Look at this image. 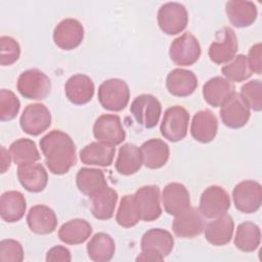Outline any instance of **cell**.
Returning <instances> with one entry per match:
<instances>
[{
  "instance_id": "obj_1",
  "label": "cell",
  "mask_w": 262,
  "mask_h": 262,
  "mask_svg": "<svg viewBox=\"0 0 262 262\" xmlns=\"http://www.w3.org/2000/svg\"><path fill=\"white\" fill-rule=\"evenodd\" d=\"M41 151L45 164L54 175H63L76 164V145L67 133L52 130L40 139Z\"/></svg>"
},
{
  "instance_id": "obj_2",
  "label": "cell",
  "mask_w": 262,
  "mask_h": 262,
  "mask_svg": "<svg viewBox=\"0 0 262 262\" xmlns=\"http://www.w3.org/2000/svg\"><path fill=\"white\" fill-rule=\"evenodd\" d=\"M100 105L107 111L120 112L124 110L130 98V90L127 83L122 79H108L102 82L97 93Z\"/></svg>"
},
{
  "instance_id": "obj_3",
  "label": "cell",
  "mask_w": 262,
  "mask_h": 262,
  "mask_svg": "<svg viewBox=\"0 0 262 262\" xmlns=\"http://www.w3.org/2000/svg\"><path fill=\"white\" fill-rule=\"evenodd\" d=\"M16 88L25 98L42 100L50 93L51 81L42 71L38 69H30L18 76Z\"/></svg>"
},
{
  "instance_id": "obj_4",
  "label": "cell",
  "mask_w": 262,
  "mask_h": 262,
  "mask_svg": "<svg viewBox=\"0 0 262 262\" xmlns=\"http://www.w3.org/2000/svg\"><path fill=\"white\" fill-rule=\"evenodd\" d=\"M188 123L189 114L183 106H170L164 113L160 126L161 134L171 142L180 141L187 134Z\"/></svg>"
},
{
  "instance_id": "obj_5",
  "label": "cell",
  "mask_w": 262,
  "mask_h": 262,
  "mask_svg": "<svg viewBox=\"0 0 262 262\" xmlns=\"http://www.w3.org/2000/svg\"><path fill=\"white\" fill-rule=\"evenodd\" d=\"M157 19L163 33L170 36L177 35L186 28L188 24V12L181 3L167 2L159 8Z\"/></svg>"
},
{
  "instance_id": "obj_6",
  "label": "cell",
  "mask_w": 262,
  "mask_h": 262,
  "mask_svg": "<svg viewBox=\"0 0 262 262\" xmlns=\"http://www.w3.org/2000/svg\"><path fill=\"white\" fill-rule=\"evenodd\" d=\"M202 50L198 39L191 33H184L174 39L169 48L171 60L180 67H188L195 63Z\"/></svg>"
},
{
  "instance_id": "obj_7",
  "label": "cell",
  "mask_w": 262,
  "mask_h": 262,
  "mask_svg": "<svg viewBox=\"0 0 262 262\" xmlns=\"http://www.w3.org/2000/svg\"><path fill=\"white\" fill-rule=\"evenodd\" d=\"M130 113L139 125L146 129H151L159 123L162 105L156 96L141 94L136 96L131 102Z\"/></svg>"
},
{
  "instance_id": "obj_8",
  "label": "cell",
  "mask_w": 262,
  "mask_h": 262,
  "mask_svg": "<svg viewBox=\"0 0 262 262\" xmlns=\"http://www.w3.org/2000/svg\"><path fill=\"white\" fill-rule=\"evenodd\" d=\"M235 209L245 214L257 212L262 204V186L254 180H244L232 190Z\"/></svg>"
},
{
  "instance_id": "obj_9",
  "label": "cell",
  "mask_w": 262,
  "mask_h": 262,
  "mask_svg": "<svg viewBox=\"0 0 262 262\" xmlns=\"http://www.w3.org/2000/svg\"><path fill=\"white\" fill-rule=\"evenodd\" d=\"M237 38L229 27H223L216 32L215 39L209 47V57L216 64L229 62L237 52Z\"/></svg>"
},
{
  "instance_id": "obj_10",
  "label": "cell",
  "mask_w": 262,
  "mask_h": 262,
  "mask_svg": "<svg viewBox=\"0 0 262 262\" xmlns=\"http://www.w3.org/2000/svg\"><path fill=\"white\" fill-rule=\"evenodd\" d=\"M93 136L97 141L116 146L125 140L126 132L119 116L103 114L96 119L93 125Z\"/></svg>"
},
{
  "instance_id": "obj_11",
  "label": "cell",
  "mask_w": 262,
  "mask_h": 262,
  "mask_svg": "<svg viewBox=\"0 0 262 262\" xmlns=\"http://www.w3.org/2000/svg\"><path fill=\"white\" fill-rule=\"evenodd\" d=\"M228 192L219 185L208 186L201 194L199 210L208 219H213L225 214L230 208Z\"/></svg>"
},
{
  "instance_id": "obj_12",
  "label": "cell",
  "mask_w": 262,
  "mask_h": 262,
  "mask_svg": "<svg viewBox=\"0 0 262 262\" xmlns=\"http://www.w3.org/2000/svg\"><path fill=\"white\" fill-rule=\"evenodd\" d=\"M21 130L32 136H38L51 125V114L43 103L28 104L19 118Z\"/></svg>"
},
{
  "instance_id": "obj_13",
  "label": "cell",
  "mask_w": 262,
  "mask_h": 262,
  "mask_svg": "<svg viewBox=\"0 0 262 262\" xmlns=\"http://www.w3.org/2000/svg\"><path fill=\"white\" fill-rule=\"evenodd\" d=\"M160 188L157 185H144L136 190L134 200L139 212L140 220L151 222L162 215Z\"/></svg>"
},
{
  "instance_id": "obj_14",
  "label": "cell",
  "mask_w": 262,
  "mask_h": 262,
  "mask_svg": "<svg viewBox=\"0 0 262 262\" xmlns=\"http://www.w3.org/2000/svg\"><path fill=\"white\" fill-rule=\"evenodd\" d=\"M204 216L194 207H188L183 212L175 215L172 229L176 236L192 238L200 235L205 229Z\"/></svg>"
},
{
  "instance_id": "obj_15",
  "label": "cell",
  "mask_w": 262,
  "mask_h": 262,
  "mask_svg": "<svg viewBox=\"0 0 262 262\" xmlns=\"http://www.w3.org/2000/svg\"><path fill=\"white\" fill-rule=\"evenodd\" d=\"M84 39V28L75 18H64L60 20L53 30V41L62 50H73L77 48Z\"/></svg>"
},
{
  "instance_id": "obj_16",
  "label": "cell",
  "mask_w": 262,
  "mask_h": 262,
  "mask_svg": "<svg viewBox=\"0 0 262 262\" xmlns=\"http://www.w3.org/2000/svg\"><path fill=\"white\" fill-rule=\"evenodd\" d=\"M222 123L230 129H239L244 127L251 116L250 107L241 97L239 93H234L230 99L221 106L219 112Z\"/></svg>"
},
{
  "instance_id": "obj_17",
  "label": "cell",
  "mask_w": 262,
  "mask_h": 262,
  "mask_svg": "<svg viewBox=\"0 0 262 262\" xmlns=\"http://www.w3.org/2000/svg\"><path fill=\"white\" fill-rule=\"evenodd\" d=\"M235 93L232 82L217 76L209 79L203 86V96L208 104L219 107L224 105Z\"/></svg>"
},
{
  "instance_id": "obj_18",
  "label": "cell",
  "mask_w": 262,
  "mask_h": 262,
  "mask_svg": "<svg viewBox=\"0 0 262 262\" xmlns=\"http://www.w3.org/2000/svg\"><path fill=\"white\" fill-rule=\"evenodd\" d=\"M64 93L72 103L77 105L86 104L94 95V83L87 75H73L64 84Z\"/></svg>"
},
{
  "instance_id": "obj_19",
  "label": "cell",
  "mask_w": 262,
  "mask_h": 262,
  "mask_svg": "<svg viewBox=\"0 0 262 262\" xmlns=\"http://www.w3.org/2000/svg\"><path fill=\"white\" fill-rule=\"evenodd\" d=\"M17 178L26 190L35 193L43 191L48 183L47 171L39 163L19 165L17 168Z\"/></svg>"
},
{
  "instance_id": "obj_20",
  "label": "cell",
  "mask_w": 262,
  "mask_h": 262,
  "mask_svg": "<svg viewBox=\"0 0 262 262\" xmlns=\"http://www.w3.org/2000/svg\"><path fill=\"white\" fill-rule=\"evenodd\" d=\"M218 120L210 110H202L195 113L190 125L192 138L201 143L211 142L217 135Z\"/></svg>"
},
{
  "instance_id": "obj_21",
  "label": "cell",
  "mask_w": 262,
  "mask_h": 262,
  "mask_svg": "<svg viewBox=\"0 0 262 262\" xmlns=\"http://www.w3.org/2000/svg\"><path fill=\"white\" fill-rule=\"evenodd\" d=\"M162 203L166 213L177 215L190 207V196L187 188L178 182L168 183L162 192Z\"/></svg>"
},
{
  "instance_id": "obj_22",
  "label": "cell",
  "mask_w": 262,
  "mask_h": 262,
  "mask_svg": "<svg viewBox=\"0 0 262 262\" xmlns=\"http://www.w3.org/2000/svg\"><path fill=\"white\" fill-rule=\"evenodd\" d=\"M27 224L30 230L37 234H49L57 226V217L54 211L46 205L33 206L27 215Z\"/></svg>"
},
{
  "instance_id": "obj_23",
  "label": "cell",
  "mask_w": 262,
  "mask_h": 262,
  "mask_svg": "<svg viewBox=\"0 0 262 262\" xmlns=\"http://www.w3.org/2000/svg\"><path fill=\"white\" fill-rule=\"evenodd\" d=\"M166 87L170 94L177 97H186L196 89L198 78L193 72L177 68L168 74Z\"/></svg>"
},
{
  "instance_id": "obj_24",
  "label": "cell",
  "mask_w": 262,
  "mask_h": 262,
  "mask_svg": "<svg viewBox=\"0 0 262 262\" xmlns=\"http://www.w3.org/2000/svg\"><path fill=\"white\" fill-rule=\"evenodd\" d=\"M225 11L230 24L236 28H247L257 18L258 10L254 2L248 0H231L225 5Z\"/></svg>"
},
{
  "instance_id": "obj_25",
  "label": "cell",
  "mask_w": 262,
  "mask_h": 262,
  "mask_svg": "<svg viewBox=\"0 0 262 262\" xmlns=\"http://www.w3.org/2000/svg\"><path fill=\"white\" fill-rule=\"evenodd\" d=\"M139 149L142 156V163L148 169H160L169 160V145L160 138H151L144 141Z\"/></svg>"
},
{
  "instance_id": "obj_26",
  "label": "cell",
  "mask_w": 262,
  "mask_h": 262,
  "mask_svg": "<svg viewBox=\"0 0 262 262\" xmlns=\"http://www.w3.org/2000/svg\"><path fill=\"white\" fill-rule=\"evenodd\" d=\"M233 229V219L225 213L205 226V237L213 246H224L231 241Z\"/></svg>"
},
{
  "instance_id": "obj_27",
  "label": "cell",
  "mask_w": 262,
  "mask_h": 262,
  "mask_svg": "<svg viewBox=\"0 0 262 262\" xmlns=\"http://www.w3.org/2000/svg\"><path fill=\"white\" fill-rule=\"evenodd\" d=\"M174 247V237L172 234L163 228H151L144 232L140 241L142 250L150 251L160 254L164 258L169 256Z\"/></svg>"
},
{
  "instance_id": "obj_28",
  "label": "cell",
  "mask_w": 262,
  "mask_h": 262,
  "mask_svg": "<svg viewBox=\"0 0 262 262\" xmlns=\"http://www.w3.org/2000/svg\"><path fill=\"white\" fill-rule=\"evenodd\" d=\"M115 154V146L100 141H94L81 149L80 160L83 164L88 166L108 167L114 161Z\"/></svg>"
},
{
  "instance_id": "obj_29",
  "label": "cell",
  "mask_w": 262,
  "mask_h": 262,
  "mask_svg": "<svg viewBox=\"0 0 262 262\" xmlns=\"http://www.w3.org/2000/svg\"><path fill=\"white\" fill-rule=\"evenodd\" d=\"M27 209V202L24 194L17 190H8L0 198V216L2 220L13 223L19 221Z\"/></svg>"
},
{
  "instance_id": "obj_30",
  "label": "cell",
  "mask_w": 262,
  "mask_h": 262,
  "mask_svg": "<svg viewBox=\"0 0 262 262\" xmlns=\"http://www.w3.org/2000/svg\"><path fill=\"white\" fill-rule=\"evenodd\" d=\"M91 213L98 220H108L114 216L118 192L108 185L90 196Z\"/></svg>"
},
{
  "instance_id": "obj_31",
  "label": "cell",
  "mask_w": 262,
  "mask_h": 262,
  "mask_svg": "<svg viewBox=\"0 0 262 262\" xmlns=\"http://www.w3.org/2000/svg\"><path fill=\"white\" fill-rule=\"evenodd\" d=\"M92 233L88 221L81 218L72 219L63 223L58 230L59 239L67 245H80L86 242Z\"/></svg>"
},
{
  "instance_id": "obj_32",
  "label": "cell",
  "mask_w": 262,
  "mask_h": 262,
  "mask_svg": "<svg viewBox=\"0 0 262 262\" xmlns=\"http://www.w3.org/2000/svg\"><path fill=\"white\" fill-rule=\"evenodd\" d=\"M142 165V156L138 146L125 143L120 147L115 167L121 175H133L140 170Z\"/></svg>"
},
{
  "instance_id": "obj_33",
  "label": "cell",
  "mask_w": 262,
  "mask_h": 262,
  "mask_svg": "<svg viewBox=\"0 0 262 262\" xmlns=\"http://www.w3.org/2000/svg\"><path fill=\"white\" fill-rule=\"evenodd\" d=\"M88 257L94 262H107L113 259L116 245L113 237L104 232L95 233L86 247Z\"/></svg>"
},
{
  "instance_id": "obj_34",
  "label": "cell",
  "mask_w": 262,
  "mask_h": 262,
  "mask_svg": "<svg viewBox=\"0 0 262 262\" xmlns=\"http://www.w3.org/2000/svg\"><path fill=\"white\" fill-rule=\"evenodd\" d=\"M78 189L87 196H92L100 189L107 186L103 172L95 168H81L76 175Z\"/></svg>"
},
{
  "instance_id": "obj_35",
  "label": "cell",
  "mask_w": 262,
  "mask_h": 262,
  "mask_svg": "<svg viewBox=\"0 0 262 262\" xmlns=\"http://www.w3.org/2000/svg\"><path fill=\"white\" fill-rule=\"evenodd\" d=\"M261 242V231L257 224L251 221L241 223L235 232L234 246L242 252L252 253L258 249Z\"/></svg>"
},
{
  "instance_id": "obj_36",
  "label": "cell",
  "mask_w": 262,
  "mask_h": 262,
  "mask_svg": "<svg viewBox=\"0 0 262 262\" xmlns=\"http://www.w3.org/2000/svg\"><path fill=\"white\" fill-rule=\"evenodd\" d=\"M9 152L15 165L36 163L40 160V152L36 143L29 138H19L13 141L9 146Z\"/></svg>"
},
{
  "instance_id": "obj_37",
  "label": "cell",
  "mask_w": 262,
  "mask_h": 262,
  "mask_svg": "<svg viewBox=\"0 0 262 262\" xmlns=\"http://www.w3.org/2000/svg\"><path fill=\"white\" fill-rule=\"evenodd\" d=\"M140 220L139 212L134 200V194H126L122 198L117 214V223L125 228L135 226Z\"/></svg>"
},
{
  "instance_id": "obj_38",
  "label": "cell",
  "mask_w": 262,
  "mask_h": 262,
  "mask_svg": "<svg viewBox=\"0 0 262 262\" xmlns=\"http://www.w3.org/2000/svg\"><path fill=\"white\" fill-rule=\"evenodd\" d=\"M221 72L225 79L230 82H243L252 76L248 64L247 56L244 54L235 55L228 63L222 67Z\"/></svg>"
},
{
  "instance_id": "obj_39",
  "label": "cell",
  "mask_w": 262,
  "mask_h": 262,
  "mask_svg": "<svg viewBox=\"0 0 262 262\" xmlns=\"http://www.w3.org/2000/svg\"><path fill=\"white\" fill-rule=\"evenodd\" d=\"M239 95L253 111L260 112L262 110V83L260 80H251L244 84Z\"/></svg>"
},
{
  "instance_id": "obj_40",
  "label": "cell",
  "mask_w": 262,
  "mask_h": 262,
  "mask_svg": "<svg viewBox=\"0 0 262 262\" xmlns=\"http://www.w3.org/2000/svg\"><path fill=\"white\" fill-rule=\"evenodd\" d=\"M20 108L19 99L16 95L7 89L0 90V120L7 122L13 120Z\"/></svg>"
},
{
  "instance_id": "obj_41",
  "label": "cell",
  "mask_w": 262,
  "mask_h": 262,
  "mask_svg": "<svg viewBox=\"0 0 262 262\" xmlns=\"http://www.w3.org/2000/svg\"><path fill=\"white\" fill-rule=\"evenodd\" d=\"M20 55V46L18 42L9 36L0 37V64L10 66L14 63Z\"/></svg>"
},
{
  "instance_id": "obj_42",
  "label": "cell",
  "mask_w": 262,
  "mask_h": 262,
  "mask_svg": "<svg viewBox=\"0 0 262 262\" xmlns=\"http://www.w3.org/2000/svg\"><path fill=\"white\" fill-rule=\"evenodd\" d=\"M24 260V249L19 242L7 238L0 242L1 262H21Z\"/></svg>"
},
{
  "instance_id": "obj_43",
  "label": "cell",
  "mask_w": 262,
  "mask_h": 262,
  "mask_svg": "<svg viewBox=\"0 0 262 262\" xmlns=\"http://www.w3.org/2000/svg\"><path fill=\"white\" fill-rule=\"evenodd\" d=\"M262 45L261 43L254 44L250 50L249 54L247 56L248 64L252 73L260 75L262 73Z\"/></svg>"
},
{
  "instance_id": "obj_44",
  "label": "cell",
  "mask_w": 262,
  "mask_h": 262,
  "mask_svg": "<svg viewBox=\"0 0 262 262\" xmlns=\"http://www.w3.org/2000/svg\"><path fill=\"white\" fill-rule=\"evenodd\" d=\"M71 260V252L63 246H54L46 254L47 262H70Z\"/></svg>"
},
{
  "instance_id": "obj_45",
  "label": "cell",
  "mask_w": 262,
  "mask_h": 262,
  "mask_svg": "<svg viewBox=\"0 0 262 262\" xmlns=\"http://www.w3.org/2000/svg\"><path fill=\"white\" fill-rule=\"evenodd\" d=\"M11 155L4 146L0 147V173L4 174L11 165Z\"/></svg>"
},
{
  "instance_id": "obj_46",
  "label": "cell",
  "mask_w": 262,
  "mask_h": 262,
  "mask_svg": "<svg viewBox=\"0 0 262 262\" xmlns=\"http://www.w3.org/2000/svg\"><path fill=\"white\" fill-rule=\"evenodd\" d=\"M165 258L161 256L160 254L142 250L141 253L136 257V261H142V262H157V261H163Z\"/></svg>"
}]
</instances>
